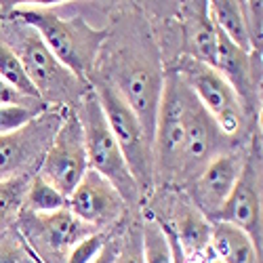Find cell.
<instances>
[{
	"label": "cell",
	"mask_w": 263,
	"mask_h": 263,
	"mask_svg": "<svg viewBox=\"0 0 263 263\" xmlns=\"http://www.w3.org/2000/svg\"><path fill=\"white\" fill-rule=\"evenodd\" d=\"M30 185V177H15L0 181V228L13 221L15 215L21 213L26 202V192Z\"/></svg>",
	"instance_id": "23"
},
{
	"label": "cell",
	"mask_w": 263,
	"mask_h": 263,
	"mask_svg": "<svg viewBox=\"0 0 263 263\" xmlns=\"http://www.w3.org/2000/svg\"><path fill=\"white\" fill-rule=\"evenodd\" d=\"M86 171H89V160H86L82 126L76 116L74 103H70L51 147L38 166V175L47 179L57 192H61L65 198H70V194L76 190Z\"/></svg>",
	"instance_id": "10"
},
{
	"label": "cell",
	"mask_w": 263,
	"mask_h": 263,
	"mask_svg": "<svg viewBox=\"0 0 263 263\" xmlns=\"http://www.w3.org/2000/svg\"><path fill=\"white\" fill-rule=\"evenodd\" d=\"M65 112L68 105L59 109L49 107L45 114L34 118L24 128L0 135V181L28 177V173L38 171L65 118Z\"/></svg>",
	"instance_id": "7"
},
{
	"label": "cell",
	"mask_w": 263,
	"mask_h": 263,
	"mask_svg": "<svg viewBox=\"0 0 263 263\" xmlns=\"http://www.w3.org/2000/svg\"><path fill=\"white\" fill-rule=\"evenodd\" d=\"M36 101H42V99H32V97L21 95L7 80L0 78V105H30Z\"/></svg>",
	"instance_id": "29"
},
{
	"label": "cell",
	"mask_w": 263,
	"mask_h": 263,
	"mask_svg": "<svg viewBox=\"0 0 263 263\" xmlns=\"http://www.w3.org/2000/svg\"><path fill=\"white\" fill-rule=\"evenodd\" d=\"M76 116L82 126V137L86 147V160L89 171L99 173L103 179H107L122 196L126 206H135L141 202V192L135 183L133 175L128 171V164L122 156V149L112 135L101 103L93 89H86L80 99L76 101Z\"/></svg>",
	"instance_id": "3"
},
{
	"label": "cell",
	"mask_w": 263,
	"mask_h": 263,
	"mask_svg": "<svg viewBox=\"0 0 263 263\" xmlns=\"http://www.w3.org/2000/svg\"><path fill=\"white\" fill-rule=\"evenodd\" d=\"M183 133V80L171 70L164 74V91L154 133V183H177Z\"/></svg>",
	"instance_id": "9"
},
{
	"label": "cell",
	"mask_w": 263,
	"mask_h": 263,
	"mask_svg": "<svg viewBox=\"0 0 263 263\" xmlns=\"http://www.w3.org/2000/svg\"><path fill=\"white\" fill-rule=\"evenodd\" d=\"M11 17L30 26L57 61L82 82L93 74L95 59L109 36L107 30H95L82 19H63L49 7H17Z\"/></svg>",
	"instance_id": "2"
},
{
	"label": "cell",
	"mask_w": 263,
	"mask_h": 263,
	"mask_svg": "<svg viewBox=\"0 0 263 263\" xmlns=\"http://www.w3.org/2000/svg\"><path fill=\"white\" fill-rule=\"evenodd\" d=\"M124 209L126 202L116 192V187L95 171H86L68 198V211L80 221L97 230L116 223L124 215Z\"/></svg>",
	"instance_id": "14"
},
{
	"label": "cell",
	"mask_w": 263,
	"mask_h": 263,
	"mask_svg": "<svg viewBox=\"0 0 263 263\" xmlns=\"http://www.w3.org/2000/svg\"><path fill=\"white\" fill-rule=\"evenodd\" d=\"M209 13L219 34H223L240 51L253 53L247 38L240 3H236V0H213V3H209Z\"/></svg>",
	"instance_id": "19"
},
{
	"label": "cell",
	"mask_w": 263,
	"mask_h": 263,
	"mask_svg": "<svg viewBox=\"0 0 263 263\" xmlns=\"http://www.w3.org/2000/svg\"><path fill=\"white\" fill-rule=\"evenodd\" d=\"M242 9V19H245V30L251 51L261 55V3H240Z\"/></svg>",
	"instance_id": "27"
},
{
	"label": "cell",
	"mask_w": 263,
	"mask_h": 263,
	"mask_svg": "<svg viewBox=\"0 0 263 263\" xmlns=\"http://www.w3.org/2000/svg\"><path fill=\"white\" fill-rule=\"evenodd\" d=\"M173 221L168 223L171 230L177 236L179 245L185 255L198 253L211 247V228L213 223L190 202L177 200L173 204Z\"/></svg>",
	"instance_id": "17"
},
{
	"label": "cell",
	"mask_w": 263,
	"mask_h": 263,
	"mask_svg": "<svg viewBox=\"0 0 263 263\" xmlns=\"http://www.w3.org/2000/svg\"><path fill=\"white\" fill-rule=\"evenodd\" d=\"M141 249L145 263H173L168 240L158 219L145 217L141 221Z\"/></svg>",
	"instance_id": "21"
},
{
	"label": "cell",
	"mask_w": 263,
	"mask_h": 263,
	"mask_svg": "<svg viewBox=\"0 0 263 263\" xmlns=\"http://www.w3.org/2000/svg\"><path fill=\"white\" fill-rule=\"evenodd\" d=\"M49 107L53 105H49L47 101H36L30 105H0V135H9L24 128L34 118L45 114Z\"/></svg>",
	"instance_id": "24"
},
{
	"label": "cell",
	"mask_w": 263,
	"mask_h": 263,
	"mask_svg": "<svg viewBox=\"0 0 263 263\" xmlns=\"http://www.w3.org/2000/svg\"><path fill=\"white\" fill-rule=\"evenodd\" d=\"M175 72L209 112L219 130L226 137L234 139L245 124V105L228 84V80L211 65L194 61L190 57H181Z\"/></svg>",
	"instance_id": "6"
},
{
	"label": "cell",
	"mask_w": 263,
	"mask_h": 263,
	"mask_svg": "<svg viewBox=\"0 0 263 263\" xmlns=\"http://www.w3.org/2000/svg\"><path fill=\"white\" fill-rule=\"evenodd\" d=\"M183 149L177 183L194 181L217 156L232 149L234 139L226 137L206 109L183 82Z\"/></svg>",
	"instance_id": "8"
},
{
	"label": "cell",
	"mask_w": 263,
	"mask_h": 263,
	"mask_svg": "<svg viewBox=\"0 0 263 263\" xmlns=\"http://www.w3.org/2000/svg\"><path fill=\"white\" fill-rule=\"evenodd\" d=\"M211 263H223V261H221V259H217V257H213V261H211Z\"/></svg>",
	"instance_id": "31"
},
{
	"label": "cell",
	"mask_w": 263,
	"mask_h": 263,
	"mask_svg": "<svg viewBox=\"0 0 263 263\" xmlns=\"http://www.w3.org/2000/svg\"><path fill=\"white\" fill-rule=\"evenodd\" d=\"M259 65H261V55L240 51L223 34L217 32L215 70L228 80V84L234 89L238 99L242 101V105L249 107L255 105V97H257V86L261 80Z\"/></svg>",
	"instance_id": "15"
},
{
	"label": "cell",
	"mask_w": 263,
	"mask_h": 263,
	"mask_svg": "<svg viewBox=\"0 0 263 263\" xmlns=\"http://www.w3.org/2000/svg\"><path fill=\"white\" fill-rule=\"evenodd\" d=\"M230 223L242 230L253 242L261 245V158L259 147L253 143L251 152L245 158L242 173L221 206L213 219V223Z\"/></svg>",
	"instance_id": "12"
},
{
	"label": "cell",
	"mask_w": 263,
	"mask_h": 263,
	"mask_svg": "<svg viewBox=\"0 0 263 263\" xmlns=\"http://www.w3.org/2000/svg\"><path fill=\"white\" fill-rule=\"evenodd\" d=\"M181 24H183V40L190 59L200 61L215 68L217 61V28L209 13V3L196 0V3L181 5Z\"/></svg>",
	"instance_id": "16"
},
{
	"label": "cell",
	"mask_w": 263,
	"mask_h": 263,
	"mask_svg": "<svg viewBox=\"0 0 263 263\" xmlns=\"http://www.w3.org/2000/svg\"><path fill=\"white\" fill-rule=\"evenodd\" d=\"M116 263H145L141 249V223H133L120 238V251Z\"/></svg>",
	"instance_id": "26"
},
{
	"label": "cell",
	"mask_w": 263,
	"mask_h": 263,
	"mask_svg": "<svg viewBox=\"0 0 263 263\" xmlns=\"http://www.w3.org/2000/svg\"><path fill=\"white\" fill-rule=\"evenodd\" d=\"M247 152L245 149H230L226 154L217 156L206 168L192 181V204L198 209L209 221L213 223L215 215L221 211L228 196L232 194L240 173L245 166Z\"/></svg>",
	"instance_id": "13"
},
{
	"label": "cell",
	"mask_w": 263,
	"mask_h": 263,
	"mask_svg": "<svg viewBox=\"0 0 263 263\" xmlns=\"http://www.w3.org/2000/svg\"><path fill=\"white\" fill-rule=\"evenodd\" d=\"M118 251H120V238H107L105 245L99 251V255L91 263H116Z\"/></svg>",
	"instance_id": "30"
},
{
	"label": "cell",
	"mask_w": 263,
	"mask_h": 263,
	"mask_svg": "<svg viewBox=\"0 0 263 263\" xmlns=\"http://www.w3.org/2000/svg\"><path fill=\"white\" fill-rule=\"evenodd\" d=\"M0 40L24 63L26 74L36 86L40 99L49 105L74 97L80 99V95L86 91L82 89L84 82L78 80L65 65H61L57 57L47 49L42 38L30 26L21 24L19 19L5 24Z\"/></svg>",
	"instance_id": "4"
},
{
	"label": "cell",
	"mask_w": 263,
	"mask_h": 263,
	"mask_svg": "<svg viewBox=\"0 0 263 263\" xmlns=\"http://www.w3.org/2000/svg\"><path fill=\"white\" fill-rule=\"evenodd\" d=\"M105 240H107V236L103 232H97V234H93L89 238H84L82 242H78L68 253V257H65V263H91L99 255L101 247L105 245Z\"/></svg>",
	"instance_id": "28"
},
{
	"label": "cell",
	"mask_w": 263,
	"mask_h": 263,
	"mask_svg": "<svg viewBox=\"0 0 263 263\" xmlns=\"http://www.w3.org/2000/svg\"><path fill=\"white\" fill-rule=\"evenodd\" d=\"M97 76L114 86L154 145L164 72L152 38L141 36L137 40H118L105 59V72H97Z\"/></svg>",
	"instance_id": "1"
},
{
	"label": "cell",
	"mask_w": 263,
	"mask_h": 263,
	"mask_svg": "<svg viewBox=\"0 0 263 263\" xmlns=\"http://www.w3.org/2000/svg\"><path fill=\"white\" fill-rule=\"evenodd\" d=\"M0 263H42L21 238L5 236L0 240Z\"/></svg>",
	"instance_id": "25"
},
{
	"label": "cell",
	"mask_w": 263,
	"mask_h": 263,
	"mask_svg": "<svg viewBox=\"0 0 263 263\" xmlns=\"http://www.w3.org/2000/svg\"><path fill=\"white\" fill-rule=\"evenodd\" d=\"M91 89L95 91L105 120L112 128V135L118 141L122 156L128 164L135 183L139 185L141 196H147L154 190V145L147 139L145 130L130 107L114 91V86L97 74H91Z\"/></svg>",
	"instance_id": "5"
},
{
	"label": "cell",
	"mask_w": 263,
	"mask_h": 263,
	"mask_svg": "<svg viewBox=\"0 0 263 263\" xmlns=\"http://www.w3.org/2000/svg\"><path fill=\"white\" fill-rule=\"evenodd\" d=\"M24 204H26V211H30V213L49 215V213H57L61 209H68V198L36 173L30 179Z\"/></svg>",
	"instance_id": "20"
},
{
	"label": "cell",
	"mask_w": 263,
	"mask_h": 263,
	"mask_svg": "<svg viewBox=\"0 0 263 263\" xmlns=\"http://www.w3.org/2000/svg\"><path fill=\"white\" fill-rule=\"evenodd\" d=\"M0 78L7 80L21 95L32 97V99H40L36 86L32 84V80L26 74L24 63L19 61V57L5 45L3 40H0Z\"/></svg>",
	"instance_id": "22"
},
{
	"label": "cell",
	"mask_w": 263,
	"mask_h": 263,
	"mask_svg": "<svg viewBox=\"0 0 263 263\" xmlns=\"http://www.w3.org/2000/svg\"><path fill=\"white\" fill-rule=\"evenodd\" d=\"M211 249L223 263H261L257 245L242 230L230 223H213Z\"/></svg>",
	"instance_id": "18"
},
{
	"label": "cell",
	"mask_w": 263,
	"mask_h": 263,
	"mask_svg": "<svg viewBox=\"0 0 263 263\" xmlns=\"http://www.w3.org/2000/svg\"><path fill=\"white\" fill-rule=\"evenodd\" d=\"M97 232V228L80 221L68 209L49 215L21 211V234L28 238L34 255L42 257L45 263H65V257L78 242Z\"/></svg>",
	"instance_id": "11"
}]
</instances>
